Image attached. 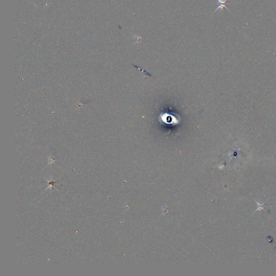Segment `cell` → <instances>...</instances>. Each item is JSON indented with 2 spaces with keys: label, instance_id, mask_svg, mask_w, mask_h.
Segmentation results:
<instances>
[{
  "label": "cell",
  "instance_id": "1",
  "mask_svg": "<svg viewBox=\"0 0 276 276\" xmlns=\"http://www.w3.org/2000/svg\"><path fill=\"white\" fill-rule=\"evenodd\" d=\"M227 0H217V1L219 2V4H220V5L217 7V8L215 10V11H214V13H215L217 10L220 9H223V8H225L229 10V9H228V8L227 7V5H227V3H226V2H227Z\"/></svg>",
  "mask_w": 276,
  "mask_h": 276
}]
</instances>
